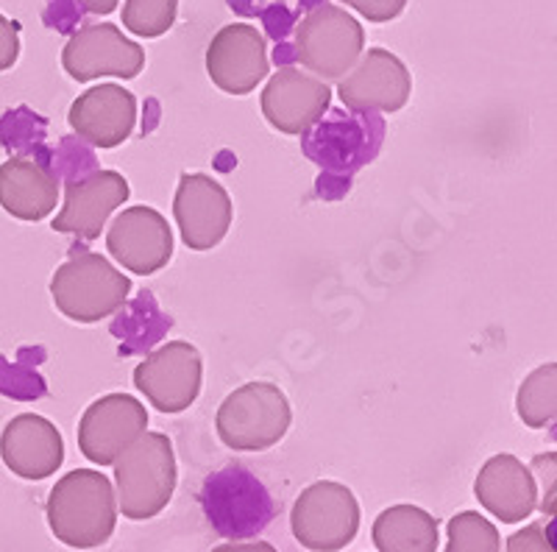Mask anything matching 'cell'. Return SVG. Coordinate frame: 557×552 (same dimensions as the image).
<instances>
[{
  "label": "cell",
  "mask_w": 557,
  "mask_h": 552,
  "mask_svg": "<svg viewBox=\"0 0 557 552\" xmlns=\"http://www.w3.org/2000/svg\"><path fill=\"white\" fill-rule=\"evenodd\" d=\"M48 525L62 544L73 550L103 547L117 525V500L109 477L96 469H73L59 477L48 494Z\"/></svg>",
  "instance_id": "6da1fadb"
},
{
  "label": "cell",
  "mask_w": 557,
  "mask_h": 552,
  "mask_svg": "<svg viewBox=\"0 0 557 552\" xmlns=\"http://www.w3.org/2000/svg\"><path fill=\"white\" fill-rule=\"evenodd\" d=\"M117 511L132 522H146L168 508L176 491V455L165 432H143L114 461Z\"/></svg>",
  "instance_id": "7a4b0ae2"
},
{
  "label": "cell",
  "mask_w": 557,
  "mask_h": 552,
  "mask_svg": "<svg viewBox=\"0 0 557 552\" xmlns=\"http://www.w3.org/2000/svg\"><path fill=\"white\" fill-rule=\"evenodd\" d=\"M293 410L285 391L273 382H246L221 402L215 416L218 439L235 452L276 446L290 430Z\"/></svg>",
  "instance_id": "3957f363"
},
{
  "label": "cell",
  "mask_w": 557,
  "mask_h": 552,
  "mask_svg": "<svg viewBox=\"0 0 557 552\" xmlns=\"http://www.w3.org/2000/svg\"><path fill=\"white\" fill-rule=\"evenodd\" d=\"M132 280L103 255H78L62 262L51 280L57 310L76 324H98L126 305Z\"/></svg>",
  "instance_id": "277c9868"
},
{
  "label": "cell",
  "mask_w": 557,
  "mask_h": 552,
  "mask_svg": "<svg viewBox=\"0 0 557 552\" xmlns=\"http://www.w3.org/2000/svg\"><path fill=\"white\" fill-rule=\"evenodd\" d=\"M366 48V32L360 20L346 9L321 3L301 17L296 26V57L310 76L343 78Z\"/></svg>",
  "instance_id": "5b68a950"
},
{
  "label": "cell",
  "mask_w": 557,
  "mask_h": 552,
  "mask_svg": "<svg viewBox=\"0 0 557 552\" xmlns=\"http://www.w3.org/2000/svg\"><path fill=\"white\" fill-rule=\"evenodd\" d=\"M290 527L298 544L307 550L341 552L360 530V502L343 482H312L293 505Z\"/></svg>",
  "instance_id": "8992f818"
},
{
  "label": "cell",
  "mask_w": 557,
  "mask_h": 552,
  "mask_svg": "<svg viewBox=\"0 0 557 552\" xmlns=\"http://www.w3.org/2000/svg\"><path fill=\"white\" fill-rule=\"evenodd\" d=\"M201 352L187 341L162 343L134 368V388L159 413L187 410L201 394Z\"/></svg>",
  "instance_id": "52a82bcc"
},
{
  "label": "cell",
  "mask_w": 557,
  "mask_h": 552,
  "mask_svg": "<svg viewBox=\"0 0 557 552\" xmlns=\"http://www.w3.org/2000/svg\"><path fill=\"white\" fill-rule=\"evenodd\" d=\"M62 68L76 82H96L101 76L137 78L146 68V51L112 23H92L67 39Z\"/></svg>",
  "instance_id": "ba28073f"
},
{
  "label": "cell",
  "mask_w": 557,
  "mask_h": 552,
  "mask_svg": "<svg viewBox=\"0 0 557 552\" xmlns=\"http://www.w3.org/2000/svg\"><path fill=\"white\" fill-rule=\"evenodd\" d=\"M148 430L146 405L132 394H107L84 410L78 450L89 464L112 466Z\"/></svg>",
  "instance_id": "9c48e42d"
},
{
  "label": "cell",
  "mask_w": 557,
  "mask_h": 552,
  "mask_svg": "<svg viewBox=\"0 0 557 552\" xmlns=\"http://www.w3.org/2000/svg\"><path fill=\"white\" fill-rule=\"evenodd\" d=\"M173 216L184 246L193 252H209L221 246L228 235L235 207L218 179L207 173H184L173 198Z\"/></svg>",
  "instance_id": "30bf717a"
},
{
  "label": "cell",
  "mask_w": 557,
  "mask_h": 552,
  "mask_svg": "<svg viewBox=\"0 0 557 552\" xmlns=\"http://www.w3.org/2000/svg\"><path fill=\"white\" fill-rule=\"evenodd\" d=\"M337 96L355 112H399L412 96V76L396 53L368 48L341 78Z\"/></svg>",
  "instance_id": "8fae6325"
},
{
  "label": "cell",
  "mask_w": 557,
  "mask_h": 552,
  "mask_svg": "<svg viewBox=\"0 0 557 552\" xmlns=\"http://www.w3.org/2000/svg\"><path fill=\"white\" fill-rule=\"evenodd\" d=\"M107 248L126 271L151 277L171 262L173 232L153 207H128L109 226Z\"/></svg>",
  "instance_id": "7c38bea8"
},
{
  "label": "cell",
  "mask_w": 557,
  "mask_h": 552,
  "mask_svg": "<svg viewBox=\"0 0 557 552\" xmlns=\"http://www.w3.org/2000/svg\"><path fill=\"white\" fill-rule=\"evenodd\" d=\"M268 45L260 28L232 23L207 48V73L228 96H248L268 76Z\"/></svg>",
  "instance_id": "4fadbf2b"
},
{
  "label": "cell",
  "mask_w": 557,
  "mask_h": 552,
  "mask_svg": "<svg viewBox=\"0 0 557 552\" xmlns=\"http://www.w3.org/2000/svg\"><path fill=\"white\" fill-rule=\"evenodd\" d=\"M132 187L117 171H96L64 187V204L53 218V232L76 235L82 241L101 237L103 226L117 207L128 201Z\"/></svg>",
  "instance_id": "5bb4252c"
},
{
  "label": "cell",
  "mask_w": 557,
  "mask_h": 552,
  "mask_svg": "<svg viewBox=\"0 0 557 552\" xmlns=\"http://www.w3.org/2000/svg\"><path fill=\"white\" fill-rule=\"evenodd\" d=\"M332 89L321 78L298 68H282L262 89V114L276 132L305 134L330 109Z\"/></svg>",
  "instance_id": "9a60e30c"
},
{
  "label": "cell",
  "mask_w": 557,
  "mask_h": 552,
  "mask_svg": "<svg viewBox=\"0 0 557 552\" xmlns=\"http://www.w3.org/2000/svg\"><path fill=\"white\" fill-rule=\"evenodd\" d=\"M70 128L96 148H117L137 126V98L121 84H98L73 101Z\"/></svg>",
  "instance_id": "2e32d148"
},
{
  "label": "cell",
  "mask_w": 557,
  "mask_h": 552,
  "mask_svg": "<svg viewBox=\"0 0 557 552\" xmlns=\"http://www.w3.org/2000/svg\"><path fill=\"white\" fill-rule=\"evenodd\" d=\"M0 457L12 475L23 480H45L64 464V439L59 427L37 413H20L3 427Z\"/></svg>",
  "instance_id": "e0dca14e"
},
{
  "label": "cell",
  "mask_w": 557,
  "mask_h": 552,
  "mask_svg": "<svg viewBox=\"0 0 557 552\" xmlns=\"http://www.w3.org/2000/svg\"><path fill=\"white\" fill-rule=\"evenodd\" d=\"M474 494L485 511L505 525H519L539 508V486L530 466L510 452L487 457L474 480Z\"/></svg>",
  "instance_id": "ac0fdd59"
},
{
  "label": "cell",
  "mask_w": 557,
  "mask_h": 552,
  "mask_svg": "<svg viewBox=\"0 0 557 552\" xmlns=\"http://www.w3.org/2000/svg\"><path fill=\"white\" fill-rule=\"evenodd\" d=\"M59 179L34 159L12 157L0 165V207L17 221H45L57 210Z\"/></svg>",
  "instance_id": "d6986e66"
},
{
  "label": "cell",
  "mask_w": 557,
  "mask_h": 552,
  "mask_svg": "<svg viewBox=\"0 0 557 552\" xmlns=\"http://www.w3.org/2000/svg\"><path fill=\"white\" fill-rule=\"evenodd\" d=\"M374 544L380 552H435L441 533L430 511L418 505H391L374 522Z\"/></svg>",
  "instance_id": "ffe728a7"
},
{
  "label": "cell",
  "mask_w": 557,
  "mask_h": 552,
  "mask_svg": "<svg viewBox=\"0 0 557 552\" xmlns=\"http://www.w3.org/2000/svg\"><path fill=\"white\" fill-rule=\"evenodd\" d=\"M516 413L532 430H544L557 416V366L544 363L524 377L516 394Z\"/></svg>",
  "instance_id": "44dd1931"
},
{
  "label": "cell",
  "mask_w": 557,
  "mask_h": 552,
  "mask_svg": "<svg viewBox=\"0 0 557 552\" xmlns=\"http://www.w3.org/2000/svg\"><path fill=\"white\" fill-rule=\"evenodd\" d=\"M446 533H449V541L444 552H502V536L496 525L476 511H462L451 516Z\"/></svg>",
  "instance_id": "7402d4cb"
},
{
  "label": "cell",
  "mask_w": 557,
  "mask_h": 552,
  "mask_svg": "<svg viewBox=\"0 0 557 552\" xmlns=\"http://www.w3.org/2000/svg\"><path fill=\"white\" fill-rule=\"evenodd\" d=\"M178 0H126L123 26L143 39H157L176 23Z\"/></svg>",
  "instance_id": "603a6c76"
},
{
  "label": "cell",
  "mask_w": 557,
  "mask_h": 552,
  "mask_svg": "<svg viewBox=\"0 0 557 552\" xmlns=\"http://www.w3.org/2000/svg\"><path fill=\"white\" fill-rule=\"evenodd\" d=\"M532 477H535V486L541 489L539 508L546 516H555V471H557V457L555 452H544V455H535V461L530 464Z\"/></svg>",
  "instance_id": "cb8c5ba5"
},
{
  "label": "cell",
  "mask_w": 557,
  "mask_h": 552,
  "mask_svg": "<svg viewBox=\"0 0 557 552\" xmlns=\"http://www.w3.org/2000/svg\"><path fill=\"white\" fill-rule=\"evenodd\" d=\"M505 552H555L552 525L532 522V525L521 527V530H516V533L507 539Z\"/></svg>",
  "instance_id": "d4e9b609"
},
{
  "label": "cell",
  "mask_w": 557,
  "mask_h": 552,
  "mask_svg": "<svg viewBox=\"0 0 557 552\" xmlns=\"http://www.w3.org/2000/svg\"><path fill=\"white\" fill-rule=\"evenodd\" d=\"M341 3L357 9L368 23H391L407 7V0H341Z\"/></svg>",
  "instance_id": "484cf974"
},
{
  "label": "cell",
  "mask_w": 557,
  "mask_h": 552,
  "mask_svg": "<svg viewBox=\"0 0 557 552\" xmlns=\"http://www.w3.org/2000/svg\"><path fill=\"white\" fill-rule=\"evenodd\" d=\"M20 57V26L0 14V73L14 68Z\"/></svg>",
  "instance_id": "4316f807"
},
{
  "label": "cell",
  "mask_w": 557,
  "mask_h": 552,
  "mask_svg": "<svg viewBox=\"0 0 557 552\" xmlns=\"http://www.w3.org/2000/svg\"><path fill=\"white\" fill-rule=\"evenodd\" d=\"M212 552H276V547L268 544V541H246V544H221Z\"/></svg>",
  "instance_id": "83f0119b"
},
{
  "label": "cell",
  "mask_w": 557,
  "mask_h": 552,
  "mask_svg": "<svg viewBox=\"0 0 557 552\" xmlns=\"http://www.w3.org/2000/svg\"><path fill=\"white\" fill-rule=\"evenodd\" d=\"M78 7L87 9L89 14H112L121 0H76Z\"/></svg>",
  "instance_id": "f1b7e54d"
}]
</instances>
